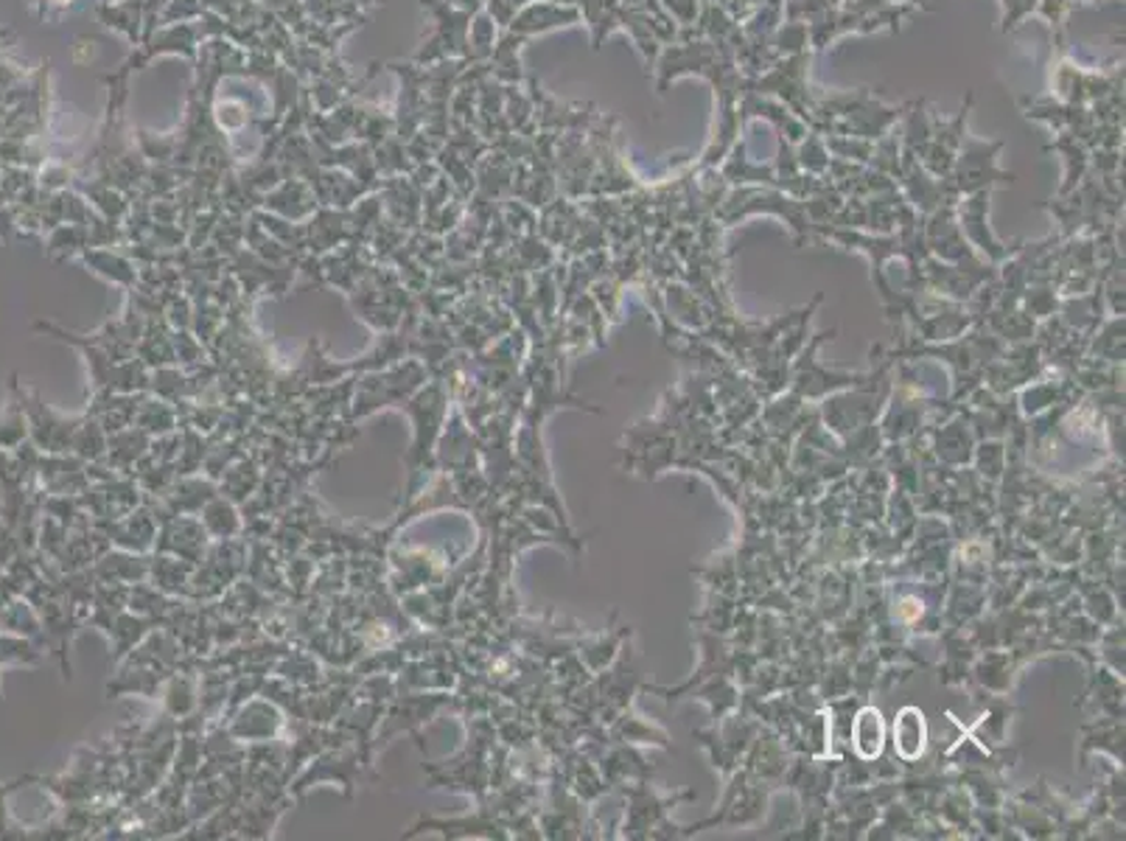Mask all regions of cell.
I'll list each match as a JSON object with an SVG mask.
<instances>
[{
    "mask_svg": "<svg viewBox=\"0 0 1126 841\" xmlns=\"http://www.w3.org/2000/svg\"><path fill=\"white\" fill-rule=\"evenodd\" d=\"M807 76H810V51L791 54V57H779L760 76L743 79V87L760 93V96L777 98V102L785 104L787 110H793L807 123L810 121L813 98H816V91L810 87Z\"/></svg>",
    "mask_w": 1126,
    "mask_h": 841,
    "instance_id": "6da1fadb",
    "label": "cell"
},
{
    "mask_svg": "<svg viewBox=\"0 0 1126 841\" xmlns=\"http://www.w3.org/2000/svg\"><path fill=\"white\" fill-rule=\"evenodd\" d=\"M1006 143L1000 141H975V138L964 135L961 141V150L956 155V163H952L950 171V186L956 194H975V191H989V186H1011L1015 182V175L1011 171H1004L998 166V157L1004 152Z\"/></svg>",
    "mask_w": 1126,
    "mask_h": 841,
    "instance_id": "7a4b0ae2",
    "label": "cell"
},
{
    "mask_svg": "<svg viewBox=\"0 0 1126 841\" xmlns=\"http://www.w3.org/2000/svg\"><path fill=\"white\" fill-rule=\"evenodd\" d=\"M972 104H975V93H967L961 110L956 112V118H931V141L925 143V150L920 152L916 161L922 163L925 171H931L939 180H947L952 171V163H956V155L961 150V141L967 135V118L972 112Z\"/></svg>",
    "mask_w": 1126,
    "mask_h": 841,
    "instance_id": "3957f363",
    "label": "cell"
},
{
    "mask_svg": "<svg viewBox=\"0 0 1126 841\" xmlns=\"http://www.w3.org/2000/svg\"><path fill=\"white\" fill-rule=\"evenodd\" d=\"M737 116H740L743 127H746L751 118H766V121L773 123L777 135H782L785 141H791L793 146H796V143L802 141L807 132H810V127H807V123L802 121L796 112L787 110L785 104L777 102V98H771V96H760V93L746 91V87H743L740 102H737Z\"/></svg>",
    "mask_w": 1126,
    "mask_h": 841,
    "instance_id": "277c9868",
    "label": "cell"
},
{
    "mask_svg": "<svg viewBox=\"0 0 1126 841\" xmlns=\"http://www.w3.org/2000/svg\"><path fill=\"white\" fill-rule=\"evenodd\" d=\"M721 177L726 182H734V186H740V182H766V186H777V171H773V166L754 163L751 157H748L746 141H743V138H737V143H734L732 150H728V155L723 157Z\"/></svg>",
    "mask_w": 1126,
    "mask_h": 841,
    "instance_id": "5b68a950",
    "label": "cell"
},
{
    "mask_svg": "<svg viewBox=\"0 0 1126 841\" xmlns=\"http://www.w3.org/2000/svg\"><path fill=\"white\" fill-rule=\"evenodd\" d=\"M1045 152H1059V155L1065 157V163H1068V171H1065L1063 194L1074 191V188L1084 180V175H1088V168H1090L1088 143L1079 141V138H1074V135H1068V132H1056V138L1048 143V146H1045Z\"/></svg>",
    "mask_w": 1126,
    "mask_h": 841,
    "instance_id": "8992f818",
    "label": "cell"
},
{
    "mask_svg": "<svg viewBox=\"0 0 1126 841\" xmlns=\"http://www.w3.org/2000/svg\"><path fill=\"white\" fill-rule=\"evenodd\" d=\"M796 150V161L798 166H802V171H807V175H816V177H825L827 175V166H830V152H827V143H825V135L821 132H807L802 141L793 146Z\"/></svg>",
    "mask_w": 1126,
    "mask_h": 841,
    "instance_id": "52a82bcc",
    "label": "cell"
},
{
    "mask_svg": "<svg viewBox=\"0 0 1126 841\" xmlns=\"http://www.w3.org/2000/svg\"><path fill=\"white\" fill-rule=\"evenodd\" d=\"M771 46L779 57L810 51V32H807L805 20H782L777 32H773Z\"/></svg>",
    "mask_w": 1126,
    "mask_h": 841,
    "instance_id": "ba28073f",
    "label": "cell"
}]
</instances>
